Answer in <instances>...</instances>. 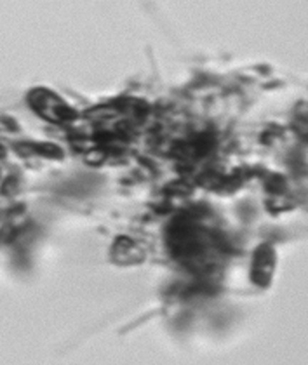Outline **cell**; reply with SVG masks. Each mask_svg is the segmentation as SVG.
<instances>
[{"instance_id": "obj_1", "label": "cell", "mask_w": 308, "mask_h": 365, "mask_svg": "<svg viewBox=\"0 0 308 365\" xmlns=\"http://www.w3.org/2000/svg\"><path fill=\"white\" fill-rule=\"evenodd\" d=\"M30 105L41 117L47 118L51 122H68L75 118V112L68 105L61 101L54 94L47 93V91H35L30 94Z\"/></svg>"}, {"instance_id": "obj_2", "label": "cell", "mask_w": 308, "mask_h": 365, "mask_svg": "<svg viewBox=\"0 0 308 365\" xmlns=\"http://www.w3.org/2000/svg\"><path fill=\"white\" fill-rule=\"evenodd\" d=\"M275 254L270 245H262L255 254V268H252V280L258 285H268L272 272H274Z\"/></svg>"}]
</instances>
